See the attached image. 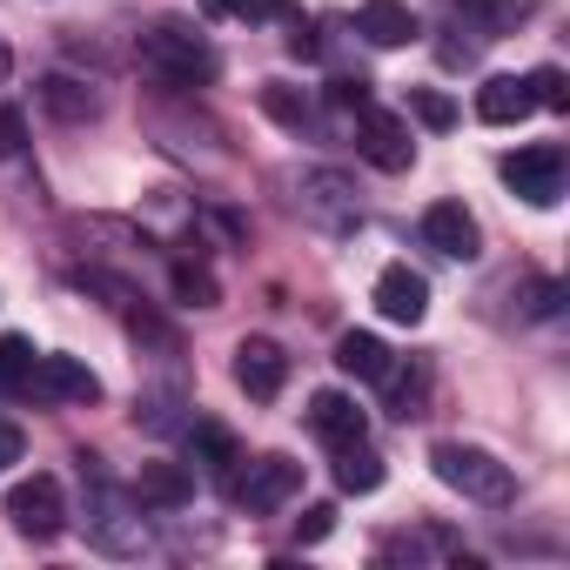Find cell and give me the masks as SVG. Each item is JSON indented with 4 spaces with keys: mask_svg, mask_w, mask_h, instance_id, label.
Here are the masks:
<instances>
[{
    "mask_svg": "<svg viewBox=\"0 0 570 570\" xmlns=\"http://www.w3.org/2000/svg\"><path fill=\"white\" fill-rule=\"evenodd\" d=\"M21 396H35V403H101V376L81 356H41L35 350V370H28Z\"/></svg>",
    "mask_w": 570,
    "mask_h": 570,
    "instance_id": "obj_5",
    "label": "cell"
},
{
    "mask_svg": "<svg viewBox=\"0 0 570 570\" xmlns=\"http://www.w3.org/2000/svg\"><path fill=\"white\" fill-rule=\"evenodd\" d=\"M423 242H430L436 255H450V262H470V255L483 248V228H476V215H470L463 202H430V208H423Z\"/></svg>",
    "mask_w": 570,
    "mask_h": 570,
    "instance_id": "obj_9",
    "label": "cell"
},
{
    "mask_svg": "<svg viewBox=\"0 0 570 570\" xmlns=\"http://www.w3.org/2000/svg\"><path fill=\"white\" fill-rule=\"evenodd\" d=\"M235 383H242L255 403H275L282 383H289V356H282L268 336H248V343L235 350Z\"/></svg>",
    "mask_w": 570,
    "mask_h": 570,
    "instance_id": "obj_12",
    "label": "cell"
},
{
    "mask_svg": "<svg viewBox=\"0 0 570 570\" xmlns=\"http://www.w3.org/2000/svg\"><path fill=\"white\" fill-rule=\"evenodd\" d=\"M296 188H303V215H309V222H323V228H350V222H363V208H356V188H350L343 175H330V168H309Z\"/></svg>",
    "mask_w": 570,
    "mask_h": 570,
    "instance_id": "obj_11",
    "label": "cell"
},
{
    "mask_svg": "<svg viewBox=\"0 0 570 570\" xmlns=\"http://www.w3.org/2000/svg\"><path fill=\"white\" fill-rule=\"evenodd\" d=\"M141 510H188L195 503V476L181 470V463H141V476H135V490H128Z\"/></svg>",
    "mask_w": 570,
    "mask_h": 570,
    "instance_id": "obj_15",
    "label": "cell"
},
{
    "mask_svg": "<svg viewBox=\"0 0 570 570\" xmlns=\"http://www.w3.org/2000/svg\"><path fill=\"white\" fill-rule=\"evenodd\" d=\"M383 557H463V537L450 530H403V537H383Z\"/></svg>",
    "mask_w": 570,
    "mask_h": 570,
    "instance_id": "obj_21",
    "label": "cell"
},
{
    "mask_svg": "<svg viewBox=\"0 0 570 570\" xmlns=\"http://www.w3.org/2000/svg\"><path fill=\"white\" fill-rule=\"evenodd\" d=\"M309 430H316L330 450H343V443H363V436H370L363 410H356L343 390H316V396H309Z\"/></svg>",
    "mask_w": 570,
    "mask_h": 570,
    "instance_id": "obj_14",
    "label": "cell"
},
{
    "mask_svg": "<svg viewBox=\"0 0 570 570\" xmlns=\"http://www.w3.org/2000/svg\"><path fill=\"white\" fill-rule=\"evenodd\" d=\"M28 148V115L21 108H0V161H14Z\"/></svg>",
    "mask_w": 570,
    "mask_h": 570,
    "instance_id": "obj_28",
    "label": "cell"
},
{
    "mask_svg": "<svg viewBox=\"0 0 570 570\" xmlns=\"http://www.w3.org/2000/svg\"><path fill=\"white\" fill-rule=\"evenodd\" d=\"M28 370H35V343H28V336H0V390L21 396Z\"/></svg>",
    "mask_w": 570,
    "mask_h": 570,
    "instance_id": "obj_25",
    "label": "cell"
},
{
    "mask_svg": "<svg viewBox=\"0 0 570 570\" xmlns=\"http://www.w3.org/2000/svg\"><path fill=\"white\" fill-rule=\"evenodd\" d=\"M202 8H208L215 21H235V8H242V0H202Z\"/></svg>",
    "mask_w": 570,
    "mask_h": 570,
    "instance_id": "obj_34",
    "label": "cell"
},
{
    "mask_svg": "<svg viewBox=\"0 0 570 570\" xmlns=\"http://www.w3.org/2000/svg\"><path fill=\"white\" fill-rule=\"evenodd\" d=\"M450 8H456L483 41H497V35H517V28L537 14V0H450Z\"/></svg>",
    "mask_w": 570,
    "mask_h": 570,
    "instance_id": "obj_17",
    "label": "cell"
},
{
    "mask_svg": "<svg viewBox=\"0 0 570 570\" xmlns=\"http://www.w3.org/2000/svg\"><path fill=\"white\" fill-rule=\"evenodd\" d=\"M376 309L390 316V323H403V330H416L423 316H430V282L410 268V262H390L383 275H376Z\"/></svg>",
    "mask_w": 570,
    "mask_h": 570,
    "instance_id": "obj_10",
    "label": "cell"
},
{
    "mask_svg": "<svg viewBox=\"0 0 570 570\" xmlns=\"http://www.w3.org/2000/svg\"><path fill=\"white\" fill-rule=\"evenodd\" d=\"M557 303H563L557 282H537V289H530V316H557Z\"/></svg>",
    "mask_w": 570,
    "mask_h": 570,
    "instance_id": "obj_33",
    "label": "cell"
},
{
    "mask_svg": "<svg viewBox=\"0 0 570 570\" xmlns=\"http://www.w3.org/2000/svg\"><path fill=\"white\" fill-rule=\"evenodd\" d=\"M8 523H14L21 537H35V543H55V537H61V523H68V517H61V483H55V476H41V470H35V476H21V483L8 490Z\"/></svg>",
    "mask_w": 570,
    "mask_h": 570,
    "instance_id": "obj_7",
    "label": "cell"
},
{
    "mask_svg": "<svg viewBox=\"0 0 570 570\" xmlns=\"http://www.w3.org/2000/svg\"><path fill=\"white\" fill-rule=\"evenodd\" d=\"M330 530H336V503H309V510L296 517V537H303V543H323Z\"/></svg>",
    "mask_w": 570,
    "mask_h": 570,
    "instance_id": "obj_29",
    "label": "cell"
},
{
    "mask_svg": "<svg viewBox=\"0 0 570 570\" xmlns=\"http://www.w3.org/2000/svg\"><path fill=\"white\" fill-rule=\"evenodd\" d=\"M175 296H181L188 309H215V303H222V289H215V275H208L202 262H188V255L175 262Z\"/></svg>",
    "mask_w": 570,
    "mask_h": 570,
    "instance_id": "obj_24",
    "label": "cell"
},
{
    "mask_svg": "<svg viewBox=\"0 0 570 570\" xmlns=\"http://www.w3.org/2000/svg\"><path fill=\"white\" fill-rule=\"evenodd\" d=\"M336 370H343V376H356V383H383V370H390V350H383V336H370V330H350V336L336 343Z\"/></svg>",
    "mask_w": 570,
    "mask_h": 570,
    "instance_id": "obj_19",
    "label": "cell"
},
{
    "mask_svg": "<svg viewBox=\"0 0 570 570\" xmlns=\"http://www.w3.org/2000/svg\"><path fill=\"white\" fill-rule=\"evenodd\" d=\"M8 75H14V48L0 41V88H8Z\"/></svg>",
    "mask_w": 570,
    "mask_h": 570,
    "instance_id": "obj_35",
    "label": "cell"
},
{
    "mask_svg": "<svg viewBox=\"0 0 570 570\" xmlns=\"http://www.w3.org/2000/svg\"><path fill=\"white\" fill-rule=\"evenodd\" d=\"M430 470H436V483H450L463 503H483V510H503V503L517 497L510 463H497V456L476 450V443H436V450H430Z\"/></svg>",
    "mask_w": 570,
    "mask_h": 570,
    "instance_id": "obj_1",
    "label": "cell"
},
{
    "mask_svg": "<svg viewBox=\"0 0 570 570\" xmlns=\"http://www.w3.org/2000/svg\"><path fill=\"white\" fill-rule=\"evenodd\" d=\"M296 490H303V463H296V456H255V463L235 476V503H242L248 517L282 510Z\"/></svg>",
    "mask_w": 570,
    "mask_h": 570,
    "instance_id": "obj_6",
    "label": "cell"
},
{
    "mask_svg": "<svg viewBox=\"0 0 570 570\" xmlns=\"http://www.w3.org/2000/svg\"><path fill=\"white\" fill-rule=\"evenodd\" d=\"M41 108L55 115V121H101V95L88 88V81H75V75H48L41 81Z\"/></svg>",
    "mask_w": 570,
    "mask_h": 570,
    "instance_id": "obj_18",
    "label": "cell"
},
{
    "mask_svg": "<svg viewBox=\"0 0 570 570\" xmlns=\"http://www.w3.org/2000/svg\"><path fill=\"white\" fill-rule=\"evenodd\" d=\"M28 456V436L14 430V423H0V470H8V463H21Z\"/></svg>",
    "mask_w": 570,
    "mask_h": 570,
    "instance_id": "obj_31",
    "label": "cell"
},
{
    "mask_svg": "<svg viewBox=\"0 0 570 570\" xmlns=\"http://www.w3.org/2000/svg\"><path fill=\"white\" fill-rule=\"evenodd\" d=\"M356 35H363L370 48H403V41H416V14L403 8V0H363Z\"/></svg>",
    "mask_w": 570,
    "mask_h": 570,
    "instance_id": "obj_16",
    "label": "cell"
},
{
    "mask_svg": "<svg viewBox=\"0 0 570 570\" xmlns=\"http://www.w3.org/2000/svg\"><path fill=\"white\" fill-rule=\"evenodd\" d=\"M503 181H510L517 202H530V208H557V202H563V148H557V141H537V148L503 155Z\"/></svg>",
    "mask_w": 570,
    "mask_h": 570,
    "instance_id": "obj_3",
    "label": "cell"
},
{
    "mask_svg": "<svg viewBox=\"0 0 570 570\" xmlns=\"http://www.w3.org/2000/svg\"><path fill=\"white\" fill-rule=\"evenodd\" d=\"M330 101H336V108H370V81H363V75H356V81H336Z\"/></svg>",
    "mask_w": 570,
    "mask_h": 570,
    "instance_id": "obj_30",
    "label": "cell"
},
{
    "mask_svg": "<svg viewBox=\"0 0 570 570\" xmlns=\"http://www.w3.org/2000/svg\"><path fill=\"white\" fill-rule=\"evenodd\" d=\"M88 537H95V550H108V557H141V550H148V523H141V517H128V497H121V490H108V483H101V470H95Z\"/></svg>",
    "mask_w": 570,
    "mask_h": 570,
    "instance_id": "obj_4",
    "label": "cell"
},
{
    "mask_svg": "<svg viewBox=\"0 0 570 570\" xmlns=\"http://www.w3.org/2000/svg\"><path fill=\"white\" fill-rule=\"evenodd\" d=\"M530 81V95H537V108H550V115H563L570 108V88H563V68H537V75H523Z\"/></svg>",
    "mask_w": 570,
    "mask_h": 570,
    "instance_id": "obj_27",
    "label": "cell"
},
{
    "mask_svg": "<svg viewBox=\"0 0 570 570\" xmlns=\"http://www.w3.org/2000/svg\"><path fill=\"white\" fill-rule=\"evenodd\" d=\"M141 68L148 75H161L168 88H202V81H215V48L188 28V21H161V28H148L141 35Z\"/></svg>",
    "mask_w": 570,
    "mask_h": 570,
    "instance_id": "obj_2",
    "label": "cell"
},
{
    "mask_svg": "<svg viewBox=\"0 0 570 570\" xmlns=\"http://www.w3.org/2000/svg\"><path fill=\"white\" fill-rule=\"evenodd\" d=\"M530 115H537L530 81H517V75H490V81L476 88V121H490V128H517V121H530Z\"/></svg>",
    "mask_w": 570,
    "mask_h": 570,
    "instance_id": "obj_13",
    "label": "cell"
},
{
    "mask_svg": "<svg viewBox=\"0 0 570 570\" xmlns=\"http://www.w3.org/2000/svg\"><path fill=\"white\" fill-rule=\"evenodd\" d=\"M262 108H268L282 128H309V121H316L309 95H303V88H289V81H268V88H262Z\"/></svg>",
    "mask_w": 570,
    "mask_h": 570,
    "instance_id": "obj_23",
    "label": "cell"
},
{
    "mask_svg": "<svg viewBox=\"0 0 570 570\" xmlns=\"http://www.w3.org/2000/svg\"><path fill=\"white\" fill-rule=\"evenodd\" d=\"M188 443H195V463H208V470L242 463V443H235L222 423H188Z\"/></svg>",
    "mask_w": 570,
    "mask_h": 570,
    "instance_id": "obj_22",
    "label": "cell"
},
{
    "mask_svg": "<svg viewBox=\"0 0 570 570\" xmlns=\"http://www.w3.org/2000/svg\"><path fill=\"white\" fill-rule=\"evenodd\" d=\"M268 14H289V0H242L235 21H268Z\"/></svg>",
    "mask_w": 570,
    "mask_h": 570,
    "instance_id": "obj_32",
    "label": "cell"
},
{
    "mask_svg": "<svg viewBox=\"0 0 570 570\" xmlns=\"http://www.w3.org/2000/svg\"><path fill=\"white\" fill-rule=\"evenodd\" d=\"M410 115H416L423 128H436V135H443V128H456V101H450V95H436V88H410Z\"/></svg>",
    "mask_w": 570,
    "mask_h": 570,
    "instance_id": "obj_26",
    "label": "cell"
},
{
    "mask_svg": "<svg viewBox=\"0 0 570 570\" xmlns=\"http://www.w3.org/2000/svg\"><path fill=\"white\" fill-rule=\"evenodd\" d=\"M336 483H343L350 497L383 490V456H376L370 443H343V450H336Z\"/></svg>",
    "mask_w": 570,
    "mask_h": 570,
    "instance_id": "obj_20",
    "label": "cell"
},
{
    "mask_svg": "<svg viewBox=\"0 0 570 570\" xmlns=\"http://www.w3.org/2000/svg\"><path fill=\"white\" fill-rule=\"evenodd\" d=\"M356 148L370 168L383 175H403L416 161V141H410V121L403 115H383V108H356Z\"/></svg>",
    "mask_w": 570,
    "mask_h": 570,
    "instance_id": "obj_8",
    "label": "cell"
}]
</instances>
